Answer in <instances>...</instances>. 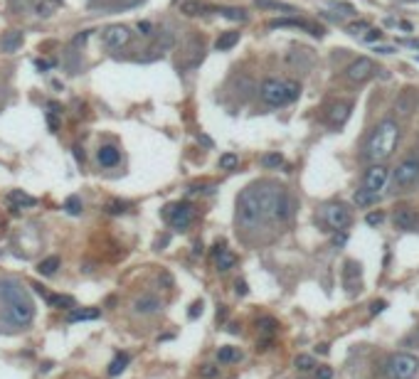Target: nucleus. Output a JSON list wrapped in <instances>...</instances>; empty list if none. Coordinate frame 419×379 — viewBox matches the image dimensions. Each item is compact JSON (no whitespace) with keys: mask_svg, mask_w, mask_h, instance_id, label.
Listing matches in <instances>:
<instances>
[{"mask_svg":"<svg viewBox=\"0 0 419 379\" xmlns=\"http://www.w3.org/2000/svg\"><path fill=\"white\" fill-rule=\"evenodd\" d=\"M286 195L281 185L274 182H254L237 197V224L239 227H262L271 219H276L279 202Z\"/></svg>","mask_w":419,"mask_h":379,"instance_id":"1","label":"nucleus"},{"mask_svg":"<svg viewBox=\"0 0 419 379\" xmlns=\"http://www.w3.org/2000/svg\"><path fill=\"white\" fill-rule=\"evenodd\" d=\"M397 140H400V126H397V121L385 118V121H380L370 131L367 140H365V148H362V158L367 163H385L392 155Z\"/></svg>","mask_w":419,"mask_h":379,"instance_id":"2","label":"nucleus"},{"mask_svg":"<svg viewBox=\"0 0 419 379\" xmlns=\"http://www.w3.org/2000/svg\"><path fill=\"white\" fill-rule=\"evenodd\" d=\"M0 298L5 301L8 313H10V318H13L15 325L25 327V325L32 322V318H35V305L30 301L27 291H25L18 281H13V278H0Z\"/></svg>","mask_w":419,"mask_h":379,"instance_id":"3","label":"nucleus"},{"mask_svg":"<svg viewBox=\"0 0 419 379\" xmlns=\"http://www.w3.org/2000/svg\"><path fill=\"white\" fill-rule=\"evenodd\" d=\"M301 96V84L294 81V79H276V76H269L262 81L259 86V99L271 106V109H279L286 106L291 101H296Z\"/></svg>","mask_w":419,"mask_h":379,"instance_id":"4","label":"nucleus"},{"mask_svg":"<svg viewBox=\"0 0 419 379\" xmlns=\"http://www.w3.org/2000/svg\"><path fill=\"white\" fill-rule=\"evenodd\" d=\"M419 185V151H412L392 172V187L395 192H409Z\"/></svg>","mask_w":419,"mask_h":379,"instance_id":"5","label":"nucleus"},{"mask_svg":"<svg viewBox=\"0 0 419 379\" xmlns=\"http://www.w3.org/2000/svg\"><path fill=\"white\" fill-rule=\"evenodd\" d=\"M387 374L390 379H414L419 372V357L409 352H397L387 360Z\"/></svg>","mask_w":419,"mask_h":379,"instance_id":"6","label":"nucleus"},{"mask_svg":"<svg viewBox=\"0 0 419 379\" xmlns=\"http://www.w3.org/2000/svg\"><path fill=\"white\" fill-rule=\"evenodd\" d=\"M321 217H323L325 224L330 229H336V231H343V229H348L353 224V214H350V209L345 205H325Z\"/></svg>","mask_w":419,"mask_h":379,"instance_id":"7","label":"nucleus"},{"mask_svg":"<svg viewBox=\"0 0 419 379\" xmlns=\"http://www.w3.org/2000/svg\"><path fill=\"white\" fill-rule=\"evenodd\" d=\"M378 72V67H375V62L370 57H358L355 62H350L348 64V69H345V79L350 81V84H362V81H367V79H372Z\"/></svg>","mask_w":419,"mask_h":379,"instance_id":"8","label":"nucleus"},{"mask_svg":"<svg viewBox=\"0 0 419 379\" xmlns=\"http://www.w3.org/2000/svg\"><path fill=\"white\" fill-rule=\"evenodd\" d=\"M192 217H195V212L188 202H180V205H173V207L165 209V219H168V224L173 229H178V231H185V229L192 224Z\"/></svg>","mask_w":419,"mask_h":379,"instance_id":"9","label":"nucleus"},{"mask_svg":"<svg viewBox=\"0 0 419 379\" xmlns=\"http://www.w3.org/2000/svg\"><path fill=\"white\" fill-rule=\"evenodd\" d=\"M387 180H390V170L382 163H372L365 170V175H362V187L372 190V192H380V190H385Z\"/></svg>","mask_w":419,"mask_h":379,"instance_id":"10","label":"nucleus"},{"mask_svg":"<svg viewBox=\"0 0 419 379\" xmlns=\"http://www.w3.org/2000/svg\"><path fill=\"white\" fill-rule=\"evenodd\" d=\"M279 27H296V30H304L308 35H313V37H323V27L321 25H313V22H308V20H296V18H276L269 22V30H279Z\"/></svg>","mask_w":419,"mask_h":379,"instance_id":"11","label":"nucleus"},{"mask_svg":"<svg viewBox=\"0 0 419 379\" xmlns=\"http://www.w3.org/2000/svg\"><path fill=\"white\" fill-rule=\"evenodd\" d=\"M101 39H104V44H106L109 50H121V47L129 44L131 30H129L126 25H111V27H106V30L101 32Z\"/></svg>","mask_w":419,"mask_h":379,"instance_id":"12","label":"nucleus"},{"mask_svg":"<svg viewBox=\"0 0 419 379\" xmlns=\"http://www.w3.org/2000/svg\"><path fill=\"white\" fill-rule=\"evenodd\" d=\"M392 222H395V227L402 229V231H417L419 229V214L412 207H400V209H395Z\"/></svg>","mask_w":419,"mask_h":379,"instance_id":"13","label":"nucleus"},{"mask_svg":"<svg viewBox=\"0 0 419 379\" xmlns=\"http://www.w3.org/2000/svg\"><path fill=\"white\" fill-rule=\"evenodd\" d=\"M96 160H99L101 168L111 170V168H116V165L121 163V151H118L116 146H101V148L96 151Z\"/></svg>","mask_w":419,"mask_h":379,"instance_id":"14","label":"nucleus"},{"mask_svg":"<svg viewBox=\"0 0 419 379\" xmlns=\"http://www.w3.org/2000/svg\"><path fill=\"white\" fill-rule=\"evenodd\" d=\"M343 281H345V288H348V293H355V291H360V264H355V261H348V264H345V271H343Z\"/></svg>","mask_w":419,"mask_h":379,"instance_id":"15","label":"nucleus"},{"mask_svg":"<svg viewBox=\"0 0 419 379\" xmlns=\"http://www.w3.org/2000/svg\"><path fill=\"white\" fill-rule=\"evenodd\" d=\"M350 109H353L350 101H336V104L330 106V116H328L330 126H343L345 118L350 116Z\"/></svg>","mask_w":419,"mask_h":379,"instance_id":"16","label":"nucleus"},{"mask_svg":"<svg viewBox=\"0 0 419 379\" xmlns=\"http://www.w3.org/2000/svg\"><path fill=\"white\" fill-rule=\"evenodd\" d=\"M22 42H25V35L20 30H13V32H8L5 37L0 39V52H5V55L18 52L20 47H22Z\"/></svg>","mask_w":419,"mask_h":379,"instance_id":"17","label":"nucleus"},{"mask_svg":"<svg viewBox=\"0 0 419 379\" xmlns=\"http://www.w3.org/2000/svg\"><path fill=\"white\" fill-rule=\"evenodd\" d=\"M134 310H136V313H141V315L158 313V310H160V301H158L155 296H141V298H136Z\"/></svg>","mask_w":419,"mask_h":379,"instance_id":"18","label":"nucleus"},{"mask_svg":"<svg viewBox=\"0 0 419 379\" xmlns=\"http://www.w3.org/2000/svg\"><path fill=\"white\" fill-rule=\"evenodd\" d=\"M8 197H10V202H13V209H30L37 205V200L30 197V195H25L22 190H13Z\"/></svg>","mask_w":419,"mask_h":379,"instance_id":"19","label":"nucleus"},{"mask_svg":"<svg viewBox=\"0 0 419 379\" xmlns=\"http://www.w3.org/2000/svg\"><path fill=\"white\" fill-rule=\"evenodd\" d=\"M210 10H217V8H212V5H207V3H200V0H188V3L180 5V13H185V15H190V18H195V15H205V13H210Z\"/></svg>","mask_w":419,"mask_h":379,"instance_id":"20","label":"nucleus"},{"mask_svg":"<svg viewBox=\"0 0 419 379\" xmlns=\"http://www.w3.org/2000/svg\"><path fill=\"white\" fill-rule=\"evenodd\" d=\"M353 202H355L358 207H370V205L380 202V192H372V190L360 187L355 195H353Z\"/></svg>","mask_w":419,"mask_h":379,"instance_id":"21","label":"nucleus"},{"mask_svg":"<svg viewBox=\"0 0 419 379\" xmlns=\"http://www.w3.org/2000/svg\"><path fill=\"white\" fill-rule=\"evenodd\" d=\"M57 8H59V5H57V3H52V0H32V13H35L37 18H42V20L52 18Z\"/></svg>","mask_w":419,"mask_h":379,"instance_id":"22","label":"nucleus"},{"mask_svg":"<svg viewBox=\"0 0 419 379\" xmlns=\"http://www.w3.org/2000/svg\"><path fill=\"white\" fill-rule=\"evenodd\" d=\"M237 42H239V32L229 30V32H222V35L217 37V42H215V50H217V52H227V50H232Z\"/></svg>","mask_w":419,"mask_h":379,"instance_id":"23","label":"nucleus"},{"mask_svg":"<svg viewBox=\"0 0 419 379\" xmlns=\"http://www.w3.org/2000/svg\"><path fill=\"white\" fill-rule=\"evenodd\" d=\"M215 254H217V268H220V271H229L232 266L237 264V256H234L232 251H227V249L215 247Z\"/></svg>","mask_w":419,"mask_h":379,"instance_id":"24","label":"nucleus"},{"mask_svg":"<svg viewBox=\"0 0 419 379\" xmlns=\"http://www.w3.org/2000/svg\"><path fill=\"white\" fill-rule=\"evenodd\" d=\"M217 360L222 362V364L239 362V360H242V352H239L237 347H232V345H225V347H220V350H217Z\"/></svg>","mask_w":419,"mask_h":379,"instance_id":"25","label":"nucleus"},{"mask_svg":"<svg viewBox=\"0 0 419 379\" xmlns=\"http://www.w3.org/2000/svg\"><path fill=\"white\" fill-rule=\"evenodd\" d=\"M257 8L262 10H276V13H296L294 5H286V3H276V0H257Z\"/></svg>","mask_w":419,"mask_h":379,"instance_id":"26","label":"nucleus"},{"mask_svg":"<svg viewBox=\"0 0 419 379\" xmlns=\"http://www.w3.org/2000/svg\"><path fill=\"white\" fill-rule=\"evenodd\" d=\"M129 362H131V357H129L126 352H118V355L114 357V362L109 364V374H111V377H118V374L129 367Z\"/></svg>","mask_w":419,"mask_h":379,"instance_id":"27","label":"nucleus"},{"mask_svg":"<svg viewBox=\"0 0 419 379\" xmlns=\"http://www.w3.org/2000/svg\"><path fill=\"white\" fill-rule=\"evenodd\" d=\"M47 303L52 305V308H59V310H69V308H74V298L72 296L52 293V296H47Z\"/></svg>","mask_w":419,"mask_h":379,"instance_id":"28","label":"nucleus"},{"mask_svg":"<svg viewBox=\"0 0 419 379\" xmlns=\"http://www.w3.org/2000/svg\"><path fill=\"white\" fill-rule=\"evenodd\" d=\"M217 13L222 18L234 20V22H244L247 20V10H242V8H217Z\"/></svg>","mask_w":419,"mask_h":379,"instance_id":"29","label":"nucleus"},{"mask_svg":"<svg viewBox=\"0 0 419 379\" xmlns=\"http://www.w3.org/2000/svg\"><path fill=\"white\" fill-rule=\"evenodd\" d=\"M57 268H59V259L57 256H50V259H45V261L37 266V273L39 276H55Z\"/></svg>","mask_w":419,"mask_h":379,"instance_id":"30","label":"nucleus"},{"mask_svg":"<svg viewBox=\"0 0 419 379\" xmlns=\"http://www.w3.org/2000/svg\"><path fill=\"white\" fill-rule=\"evenodd\" d=\"M262 165L269 168V170H276V168L284 165V155L281 153H267V155H262Z\"/></svg>","mask_w":419,"mask_h":379,"instance_id":"31","label":"nucleus"},{"mask_svg":"<svg viewBox=\"0 0 419 379\" xmlns=\"http://www.w3.org/2000/svg\"><path fill=\"white\" fill-rule=\"evenodd\" d=\"M99 318V310L96 308H87V310H72L69 320L72 322H81V320H96Z\"/></svg>","mask_w":419,"mask_h":379,"instance_id":"32","label":"nucleus"},{"mask_svg":"<svg viewBox=\"0 0 419 379\" xmlns=\"http://www.w3.org/2000/svg\"><path fill=\"white\" fill-rule=\"evenodd\" d=\"M237 165H239V155H234V153L220 155V168H222V170H232V168H237Z\"/></svg>","mask_w":419,"mask_h":379,"instance_id":"33","label":"nucleus"},{"mask_svg":"<svg viewBox=\"0 0 419 379\" xmlns=\"http://www.w3.org/2000/svg\"><path fill=\"white\" fill-rule=\"evenodd\" d=\"M259 330H262L264 335H274V333L279 330V322L274 320V318H262V320H259Z\"/></svg>","mask_w":419,"mask_h":379,"instance_id":"34","label":"nucleus"},{"mask_svg":"<svg viewBox=\"0 0 419 379\" xmlns=\"http://www.w3.org/2000/svg\"><path fill=\"white\" fill-rule=\"evenodd\" d=\"M64 209H67L69 214H81V200H79V195H72V197H67V202H64Z\"/></svg>","mask_w":419,"mask_h":379,"instance_id":"35","label":"nucleus"},{"mask_svg":"<svg viewBox=\"0 0 419 379\" xmlns=\"http://www.w3.org/2000/svg\"><path fill=\"white\" fill-rule=\"evenodd\" d=\"M296 367H299L301 372H308V369L316 367V362H313V357H308V355H299V357H296Z\"/></svg>","mask_w":419,"mask_h":379,"instance_id":"36","label":"nucleus"},{"mask_svg":"<svg viewBox=\"0 0 419 379\" xmlns=\"http://www.w3.org/2000/svg\"><path fill=\"white\" fill-rule=\"evenodd\" d=\"M126 209H129V202H121V200H114V202L106 205V212H109V214H123Z\"/></svg>","mask_w":419,"mask_h":379,"instance_id":"37","label":"nucleus"},{"mask_svg":"<svg viewBox=\"0 0 419 379\" xmlns=\"http://www.w3.org/2000/svg\"><path fill=\"white\" fill-rule=\"evenodd\" d=\"M200 377L202 379L220 377V367H215V364H202V367H200Z\"/></svg>","mask_w":419,"mask_h":379,"instance_id":"38","label":"nucleus"},{"mask_svg":"<svg viewBox=\"0 0 419 379\" xmlns=\"http://www.w3.org/2000/svg\"><path fill=\"white\" fill-rule=\"evenodd\" d=\"M365 30H370V25H367L365 20H360V22H353V25H348V32H350V35H355V37H358V35H362Z\"/></svg>","mask_w":419,"mask_h":379,"instance_id":"39","label":"nucleus"},{"mask_svg":"<svg viewBox=\"0 0 419 379\" xmlns=\"http://www.w3.org/2000/svg\"><path fill=\"white\" fill-rule=\"evenodd\" d=\"M365 222H367L370 227H380L382 222H385V214H382V212H370V214L365 217Z\"/></svg>","mask_w":419,"mask_h":379,"instance_id":"40","label":"nucleus"},{"mask_svg":"<svg viewBox=\"0 0 419 379\" xmlns=\"http://www.w3.org/2000/svg\"><path fill=\"white\" fill-rule=\"evenodd\" d=\"M136 27H138V32H141L143 37H151V35H153V25L148 22V20H141Z\"/></svg>","mask_w":419,"mask_h":379,"instance_id":"41","label":"nucleus"},{"mask_svg":"<svg viewBox=\"0 0 419 379\" xmlns=\"http://www.w3.org/2000/svg\"><path fill=\"white\" fill-rule=\"evenodd\" d=\"M330 8H336V10H343V15H355V8H353L350 3H330Z\"/></svg>","mask_w":419,"mask_h":379,"instance_id":"42","label":"nucleus"},{"mask_svg":"<svg viewBox=\"0 0 419 379\" xmlns=\"http://www.w3.org/2000/svg\"><path fill=\"white\" fill-rule=\"evenodd\" d=\"M362 39H365V42H380V39H382V30L370 27V30H367V35H362Z\"/></svg>","mask_w":419,"mask_h":379,"instance_id":"43","label":"nucleus"},{"mask_svg":"<svg viewBox=\"0 0 419 379\" xmlns=\"http://www.w3.org/2000/svg\"><path fill=\"white\" fill-rule=\"evenodd\" d=\"M385 308H387V301H375V303L370 305V313H372V315H378V313H382Z\"/></svg>","mask_w":419,"mask_h":379,"instance_id":"44","label":"nucleus"},{"mask_svg":"<svg viewBox=\"0 0 419 379\" xmlns=\"http://www.w3.org/2000/svg\"><path fill=\"white\" fill-rule=\"evenodd\" d=\"M234 288H237V296H247V293H249L247 281H237V283H234Z\"/></svg>","mask_w":419,"mask_h":379,"instance_id":"45","label":"nucleus"},{"mask_svg":"<svg viewBox=\"0 0 419 379\" xmlns=\"http://www.w3.org/2000/svg\"><path fill=\"white\" fill-rule=\"evenodd\" d=\"M345 242H348V234H345V231H341V234L333 236V244H336V247H343Z\"/></svg>","mask_w":419,"mask_h":379,"instance_id":"46","label":"nucleus"},{"mask_svg":"<svg viewBox=\"0 0 419 379\" xmlns=\"http://www.w3.org/2000/svg\"><path fill=\"white\" fill-rule=\"evenodd\" d=\"M27 3H32V0H10V8H13V10H22Z\"/></svg>","mask_w":419,"mask_h":379,"instance_id":"47","label":"nucleus"},{"mask_svg":"<svg viewBox=\"0 0 419 379\" xmlns=\"http://www.w3.org/2000/svg\"><path fill=\"white\" fill-rule=\"evenodd\" d=\"M47 123H50V128H52V131H57V128H59L57 114H55V116H52V114H47Z\"/></svg>","mask_w":419,"mask_h":379,"instance_id":"48","label":"nucleus"},{"mask_svg":"<svg viewBox=\"0 0 419 379\" xmlns=\"http://www.w3.org/2000/svg\"><path fill=\"white\" fill-rule=\"evenodd\" d=\"M197 313H202V301H197V303H192V310L188 313L190 318H197Z\"/></svg>","mask_w":419,"mask_h":379,"instance_id":"49","label":"nucleus"},{"mask_svg":"<svg viewBox=\"0 0 419 379\" xmlns=\"http://www.w3.org/2000/svg\"><path fill=\"white\" fill-rule=\"evenodd\" d=\"M330 377H333V372H330L328 367H321V369H318V379H330Z\"/></svg>","mask_w":419,"mask_h":379,"instance_id":"50","label":"nucleus"},{"mask_svg":"<svg viewBox=\"0 0 419 379\" xmlns=\"http://www.w3.org/2000/svg\"><path fill=\"white\" fill-rule=\"evenodd\" d=\"M87 37H89V30H84L81 35H76V37H74V44H84V42H87Z\"/></svg>","mask_w":419,"mask_h":379,"instance_id":"51","label":"nucleus"},{"mask_svg":"<svg viewBox=\"0 0 419 379\" xmlns=\"http://www.w3.org/2000/svg\"><path fill=\"white\" fill-rule=\"evenodd\" d=\"M35 67H37L39 72H47V69H50L52 64H50V62H42V59H37V62H35Z\"/></svg>","mask_w":419,"mask_h":379,"instance_id":"52","label":"nucleus"},{"mask_svg":"<svg viewBox=\"0 0 419 379\" xmlns=\"http://www.w3.org/2000/svg\"><path fill=\"white\" fill-rule=\"evenodd\" d=\"M375 52H380V55H392L395 50H392V47H375Z\"/></svg>","mask_w":419,"mask_h":379,"instance_id":"53","label":"nucleus"},{"mask_svg":"<svg viewBox=\"0 0 419 379\" xmlns=\"http://www.w3.org/2000/svg\"><path fill=\"white\" fill-rule=\"evenodd\" d=\"M197 140H200V143H205V146H212V140H210L207 135H197Z\"/></svg>","mask_w":419,"mask_h":379,"instance_id":"54","label":"nucleus"},{"mask_svg":"<svg viewBox=\"0 0 419 379\" xmlns=\"http://www.w3.org/2000/svg\"><path fill=\"white\" fill-rule=\"evenodd\" d=\"M404 3H417V0H404Z\"/></svg>","mask_w":419,"mask_h":379,"instance_id":"55","label":"nucleus"},{"mask_svg":"<svg viewBox=\"0 0 419 379\" xmlns=\"http://www.w3.org/2000/svg\"><path fill=\"white\" fill-rule=\"evenodd\" d=\"M52 3H57V5H59V3H62V0H52Z\"/></svg>","mask_w":419,"mask_h":379,"instance_id":"56","label":"nucleus"}]
</instances>
